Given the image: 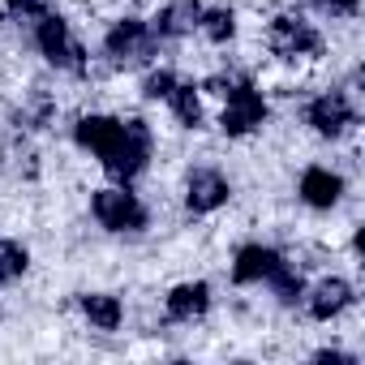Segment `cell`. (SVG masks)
I'll return each mask as SVG.
<instances>
[{
  "label": "cell",
  "instance_id": "6da1fadb",
  "mask_svg": "<svg viewBox=\"0 0 365 365\" xmlns=\"http://www.w3.org/2000/svg\"><path fill=\"white\" fill-rule=\"evenodd\" d=\"M31 43L35 52L56 69V73H73V78H86L91 73V52L86 43L73 35V22L56 9H43L35 22H31Z\"/></svg>",
  "mask_w": 365,
  "mask_h": 365
},
{
  "label": "cell",
  "instance_id": "7a4b0ae2",
  "mask_svg": "<svg viewBox=\"0 0 365 365\" xmlns=\"http://www.w3.org/2000/svg\"><path fill=\"white\" fill-rule=\"evenodd\" d=\"M159 56V35L150 31L146 18L138 14H125L108 26L103 35V61L108 69H138V65H155Z\"/></svg>",
  "mask_w": 365,
  "mask_h": 365
},
{
  "label": "cell",
  "instance_id": "3957f363",
  "mask_svg": "<svg viewBox=\"0 0 365 365\" xmlns=\"http://www.w3.org/2000/svg\"><path fill=\"white\" fill-rule=\"evenodd\" d=\"M262 43L279 61H322L327 56V35L305 18V14H275L262 31Z\"/></svg>",
  "mask_w": 365,
  "mask_h": 365
},
{
  "label": "cell",
  "instance_id": "277c9868",
  "mask_svg": "<svg viewBox=\"0 0 365 365\" xmlns=\"http://www.w3.org/2000/svg\"><path fill=\"white\" fill-rule=\"evenodd\" d=\"M91 220L112 237H138L150 228V207L129 185H103L91 190Z\"/></svg>",
  "mask_w": 365,
  "mask_h": 365
},
{
  "label": "cell",
  "instance_id": "5b68a950",
  "mask_svg": "<svg viewBox=\"0 0 365 365\" xmlns=\"http://www.w3.org/2000/svg\"><path fill=\"white\" fill-rule=\"evenodd\" d=\"M120 120H125V133H120L116 150L108 159H99V168L116 180V185H133L155 159V129L142 116H120Z\"/></svg>",
  "mask_w": 365,
  "mask_h": 365
},
{
  "label": "cell",
  "instance_id": "8992f818",
  "mask_svg": "<svg viewBox=\"0 0 365 365\" xmlns=\"http://www.w3.org/2000/svg\"><path fill=\"white\" fill-rule=\"evenodd\" d=\"M352 95H356V91H348V86H327V91H318V95L305 103V125H309L318 138H327V142L348 138V133L356 129V120H361Z\"/></svg>",
  "mask_w": 365,
  "mask_h": 365
},
{
  "label": "cell",
  "instance_id": "52a82bcc",
  "mask_svg": "<svg viewBox=\"0 0 365 365\" xmlns=\"http://www.w3.org/2000/svg\"><path fill=\"white\" fill-rule=\"evenodd\" d=\"M271 116V103L267 95L250 82V78H237L224 95V112H220V133L224 138H250L267 125Z\"/></svg>",
  "mask_w": 365,
  "mask_h": 365
},
{
  "label": "cell",
  "instance_id": "ba28073f",
  "mask_svg": "<svg viewBox=\"0 0 365 365\" xmlns=\"http://www.w3.org/2000/svg\"><path fill=\"white\" fill-rule=\"evenodd\" d=\"M180 194H185V211L194 220H202V215H215L232 202V180L215 163H198L185 172V190Z\"/></svg>",
  "mask_w": 365,
  "mask_h": 365
},
{
  "label": "cell",
  "instance_id": "9c48e42d",
  "mask_svg": "<svg viewBox=\"0 0 365 365\" xmlns=\"http://www.w3.org/2000/svg\"><path fill=\"white\" fill-rule=\"evenodd\" d=\"M352 305H356V288L344 275H322L318 284H305V292H301V309L309 322H335Z\"/></svg>",
  "mask_w": 365,
  "mask_h": 365
},
{
  "label": "cell",
  "instance_id": "30bf717a",
  "mask_svg": "<svg viewBox=\"0 0 365 365\" xmlns=\"http://www.w3.org/2000/svg\"><path fill=\"white\" fill-rule=\"evenodd\" d=\"M348 194V180L344 172L327 168V163H305L301 176H297V198L309 207V211H335Z\"/></svg>",
  "mask_w": 365,
  "mask_h": 365
},
{
  "label": "cell",
  "instance_id": "8fae6325",
  "mask_svg": "<svg viewBox=\"0 0 365 365\" xmlns=\"http://www.w3.org/2000/svg\"><path fill=\"white\" fill-rule=\"evenodd\" d=\"M211 305H215V297H211L207 279H180L163 297V318L180 322V327H194V322H202L211 314Z\"/></svg>",
  "mask_w": 365,
  "mask_h": 365
},
{
  "label": "cell",
  "instance_id": "7c38bea8",
  "mask_svg": "<svg viewBox=\"0 0 365 365\" xmlns=\"http://www.w3.org/2000/svg\"><path fill=\"white\" fill-rule=\"evenodd\" d=\"M120 133H125V120L112 116V112H82V116L73 120V142H78V150H86V155H95V159H108V155L116 150Z\"/></svg>",
  "mask_w": 365,
  "mask_h": 365
},
{
  "label": "cell",
  "instance_id": "4fadbf2b",
  "mask_svg": "<svg viewBox=\"0 0 365 365\" xmlns=\"http://www.w3.org/2000/svg\"><path fill=\"white\" fill-rule=\"evenodd\" d=\"M202 0H163L150 18V31L159 35V43H180L198 35V22H202Z\"/></svg>",
  "mask_w": 365,
  "mask_h": 365
},
{
  "label": "cell",
  "instance_id": "5bb4252c",
  "mask_svg": "<svg viewBox=\"0 0 365 365\" xmlns=\"http://www.w3.org/2000/svg\"><path fill=\"white\" fill-rule=\"evenodd\" d=\"M279 262H284V254H279L275 245L250 241V245H241V250L232 254L228 275H232V284H237V288H258V284H267V275H271Z\"/></svg>",
  "mask_w": 365,
  "mask_h": 365
},
{
  "label": "cell",
  "instance_id": "9a60e30c",
  "mask_svg": "<svg viewBox=\"0 0 365 365\" xmlns=\"http://www.w3.org/2000/svg\"><path fill=\"white\" fill-rule=\"evenodd\" d=\"M78 314H82V322H86L91 331L112 335V331H120V322H125V301H120L116 292L91 288V292H78Z\"/></svg>",
  "mask_w": 365,
  "mask_h": 365
},
{
  "label": "cell",
  "instance_id": "2e32d148",
  "mask_svg": "<svg viewBox=\"0 0 365 365\" xmlns=\"http://www.w3.org/2000/svg\"><path fill=\"white\" fill-rule=\"evenodd\" d=\"M168 112H172V120L180 125V129H190V133H198L202 129V120H207V112H202V91H198V82H190V78H176V86L168 91Z\"/></svg>",
  "mask_w": 365,
  "mask_h": 365
},
{
  "label": "cell",
  "instance_id": "e0dca14e",
  "mask_svg": "<svg viewBox=\"0 0 365 365\" xmlns=\"http://www.w3.org/2000/svg\"><path fill=\"white\" fill-rule=\"evenodd\" d=\"M237 31H241V18H237V9H232V5H211V9H202L198 35H202L207 43L228 48V43L237 39Z\"/></svg>",
  "mask_w": 365,
  "mask_h": 365
},
{
  "label": "cell",
  "instance_id": "ac0fdd59",
  "mask_svg": "<svg viewBox=\"0 0 365 365\" xmlns=\"http://www.w3.org/2000/svg\"><path fill=\"white\" fill-rule=\"evenodd\" d=\"M267 288H271V297H275L284 309H297V305H301V292H305V275H301L297 262L284 258V262L267 275Z\"/></svg>",
  "mask_w": 365,
  "mask_h": 365
},
{
  "label": "cell",
  "instance_id": "d6986e66",
  "mask_svg": "<svg viewBox=\"0 0 365 365\" xmlns=\"http://www.w3.org/2000/svg\"><path fill=\"white\" fill-rule=\"evenodd\" d=\"M31 271V250L14 237H0V284H18Z\"/></svg>",
  "mask_w": 365,
  "mask_h": 365
},
{
  "label": "cell",
  "instance_id": "ffe728a7",
  "mask_svg": "<svg viewBox=\"0 0 365 365\" xmlns=\"http://www.w3.org/2000/svg\"><path fill=\"white\" fill-rule=\"evenodd\" d=\"M172 86H176V73H172L168 65H150L146 78H142V99H146V103H163Z\"/></svg>",
  "mask_w": 365,
  "mask_h": 365
},
{
  "label": "cell",
  "instance_id": "44dd1931",
  "mask_svg": "<svg viewBox=\"0 0 365 365\" xmlns=\"http://www.w3.org/2000/svg\"><path fill=\"white\" fill-rule=\"evenodd\" d=\"M309 9L322 14L327 22H356L361 18V0H309Z\"/></svg>",
  "mask_w": 365,
  "mask_h": 365
},
{
  "label": "cell",
  "instance_id": "7402d4cb",
  "mask_svg": "<svg viewBox=\"0 0 365 365\" xmlns=\"http://www.w3.org/2000/svg\"><path fill=\"white\" fill-rule=\"evenodd\" d=\"M5 5H9V14L18 18V22H35L48 5H43V0H5Z\"/></svg>",
  "mask_w": 365,
  "mask_h": 365
},
{
  "label": "cell",
  "instance_id": "603a6c76",
  "mask_svg": "<svg viewBox=\"0 0 365 365\" xmlns=\"http://www.w3.org/2000/svg\"><path fill=\"white\" fill-rule=\"evenodd\" d=\"M314 361H318V365H356V352H344V348H318Z\"/></svg>",
  "mask_w": 365,
  "mask_h": 365
},
{
  "label": "cell",
  "instance_id": "cb8c5ba5",
  "mask_svg": "<svg viewBox=\"0 0 365 365\" xmlns=\"http://www.w3.org/2000/svg\"><path fill=\"white\" fill-rule=\"evenodd\" d=\"M0 322H5V301H0Z\"/></svg>",
  "mask_w": 365,
  "mask_h": 365
}]
</instances>
